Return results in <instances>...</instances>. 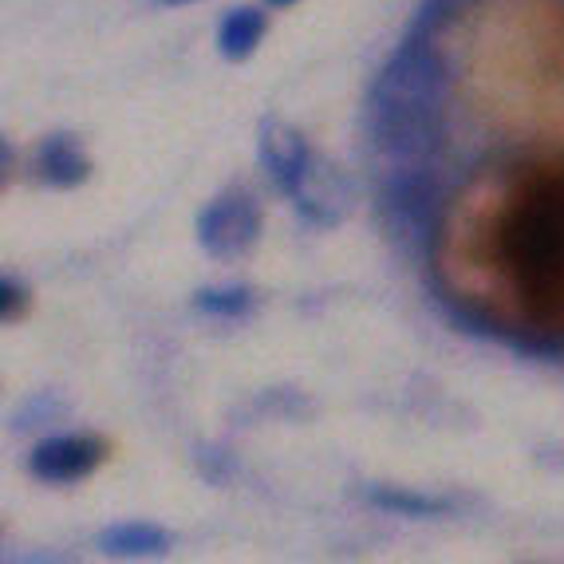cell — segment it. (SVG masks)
Listing matches in <instances>:
<instances>
[{
  "label": "cell",
  "mask_w": 564,
  "mask_h": 564,
  "mask_svg": "<svg viewBox=\"0 0 564 564\" xmlns=\"http://www.w3.org/2000/svg\"><path fill=\"white\" fill-rule=\"evenodd\" d=\"M451 72L434 47V32L406 29L395 52L367 87L364 122L379 151L399 162L426 159L443 142V104Z\"/></svg>",
  "instance_id": "6da1fadb"
},
{
  "label": "cell",
  "mask_w": 564,
  "mask_h": 564,
  "mask_svg": "<svg viewBox=\"0 0 564 564\" xmlns=\"http://www.w3.org/2000/svg\"><path fill=\"white\" fill-rule=\"evenodd\" d=\"M498 257L529 308H564V170H549L521 189L498 226Z\"/></svg>",
  "instance_id": "7a4b0ae2"
},
{
  "label": "cell",
  "mask_w": 564,
  "mask_h": 564,
  "mask_svg": "<svg viewBox=\"0 0 564 564\" xmlns=\"http://www.w3.org/2000/svg\"><path fill=\"white\" fill-rule=\"evenodd\" d=\"M198 245L217 261H234V257L249 253L261 237V209H257L253 194L245 186H234L226 194H217L214 202L198 209L194 221Z\"/></svg>",
  "instance_id": "3957f363"
},
{
  "label": "cell",
  "mask_w": 564,
  "mask_h": 564,
  "mask_svg": "<svg viewBox=\"0 0 564 564\" xmlns=\"http://www.w3.org/2000/svg\"><path fill=\"white\" fill-rule=\"evenodd\" d=\"M379 202H383L391 226L403 229V237L426 241L438 226V186L423 166L391 170L383 189H379Z\"/></svg>",
  "instance_id": "277c9868"
},
{
  "label": "cell",
  "mask_w": 564,
  "mask_h": 564,
  "mask_svg": "<svg viewBox=\"0 0 564 564\" xmlns=\"http://www.w3.org/2000/svg\"><path fill=\"white\" fill-rule=\"evenodd\" d=\"M104 458L107 446L95 434H47L29 451V474L36 481H44V486H72V481H84L87 474L99 470Z\"/></svg>",
  "instance_id": "5b68a950"
},
{
  "label": "cell",
  "mask_w": 564,
  "mask_h": 564,
  "mask_svg": "<svg viewBox=\"0 0 564 564\" xmlns=\"http://www.w3.org/2000/svg\"><path fill=\"white\" fill-rule=\"evenodd\" d=\"M257 159H261L264 174L273 178V186L281 189L289 202L301 194L312 166H316V154H312L308 139L281 119L261 122V131H257Z\"/></svg>",
  "instance_id": "8992f818"
},
{
  "label": "cell",
  "mask_w": 564,
  "mask_h": 564,
  "mask_svg": "<svg viewBox=\"0 0 564 564\" xmlns=\"http://www.w3.org/2000/svg\"><path fill=\"white\" fill-rule=\"evenodd\" d=\"M36 166H40V178L56 189L84 186L87 174H91V162H87L76 134H52V139L40 142Z\"/></svg>",
  "instance_id": "52a82bcc"
},
{
  "label": "cell",
  "mask_w": 564,
  "mask_h": 564,
  "mask_svg": "<svg viewBox=\"0 0 564 564\" xmlns=\"http://www.w3.org/2000/svg\"><path fill=\"white\" fill-rule=\"evenodd\" d=\"M95 549L107 556H162L170 549V533L154 521H119L99 529Z\"/></svg>",
  "instance_id": "ba28073f"
},
{
  "label": "cell",
  "mask_w": 564,
  "mask_h": 564,
  "mask_svg": "<svg viewBox=\"0 0 564 564\" xmlns=\"http://www.w3.org/2000/svg\"><path fill=\"white\" fill-rule=\"evenodd\" d=\"M264 29H269V17H264L257 4H241V9H229L217 24V52L229 59V64H241L261 47Z\"/></svg>",
  "instance_id": "9c48e42d"
},
{
  "label": "cell",
  "mask_w": 564,
  "mask_h": 564,
  "mask_svg": "<svg viewBox=\"0 0 564 564\" xmlns=\"http://www.w3.org/2000/svg\"><path fill=\"white\" fill-rule=\"evenodd\" d=\"M367 501L383 513H395V518H446L454 509L451 498H438V494H414V489H395V486H367Z\"/></svg>",
  "instance_id": "30bf717a"
},
{
  "label": "cell",
  "mask_w": 564,
  "mask_h": 564,
  "mask_svg": "<svg viewBox=\"0 0 564 564\" xmlns=\"http://www.w3.org/2000/svg\"><path fill=\"white\" fill-rule=\"evenodd\" d=\"M194 308L221 321H241L253 312V289L245 284H226V289H198L194 292Z\"/></svg>",
  "instance_id": "8fae6325"
},
{
  "label": "cell",
  "mask_w": 564,
  "mask_h": 564,
  "mask_svg": "<svg viewBox=\"0 0 564 564\" xmlns=\"http://www.w3.org/2000/svg\"><path fill=\"white\" fill-rule=\"evenodd\" d=\"M24 308H29V289L20 281H12V276H4L0 281V316H4V324L17 321Z\"/></svg>",
  "instance_id": "7c38bea8"
},
{
  "label": "cell",
  "mask_w": 564,
  "mask_h": 564,
  "mask_svg": "<svg viewBox=\"0 0 564 564\" xmlns=\"http://www.w3.org/2000/svg\"><path fill=\"white\" fill-rule=\"evenodd\" d=\"M269 9H289V4H296V0H264Z\"/></svg>",
  "instance_id": "4fadbf2b"
},
{
  "label": "cell",
  "mask_w": 564,
  "mask_h": 564,
  "mask_svg": "<svg viewBox=\"0 0 564 564\" xmlns=\"http://www.w3.org/2000/svg\"><path fill=\"white\" fill-rule=\"evenodd\" d=\"M162 9H178V4H194V0H159Z\"/></svg>",
  "instance_id": "5bb4252c"
}]
</instances>
